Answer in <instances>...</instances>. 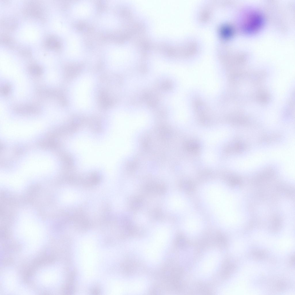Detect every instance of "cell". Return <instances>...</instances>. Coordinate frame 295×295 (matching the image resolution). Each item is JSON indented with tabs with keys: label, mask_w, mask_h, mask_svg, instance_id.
I'll list each match as a JSON object with an SVG mask.
<instances>
[{
	"label": "cell",
	"mask_w": 295,
	"mask_h": 295,
	"mask_svg": "<svg viewBox=\"0 0 295 295\" xmlns=\"http://www.w3.org/2000/svg\"><path fill=\"white\" fill-rule=\"evenodd\" d=\"M30 73L32 75H39L42 72L41 68L39 66L36 65H32L30 66L29 68Z\"/></svg>",
	"instance_id": "obj_4"
},
{
	"label": "cell",
	"mask_w": 295,
	"mask_h": 295,
	"mask_svg": "<svg viewBox=\"0 0 295 295\" xmlns=\"http://www.w3.org/2000/svg\"><path fill=\"white\" fill-rule=\"evenodd\" d=\"M28 7L26 10L28 12V14L34 16H41L42 11L38 5L34 3H31Z\"/></svg>",
	"instance_id": "obj_1"
},
{
	"label": "cell",
	"mask_w": 295,
	"mask_h": 295,
	"mask_svg": "<svg viewBox=\"0 0 295 295\" xmlns=\"http://www.w3.org/2000/svg\"><path fill=\"white\" fill-rule=\"evenodd\" d=\"M11 90V87L9 85H6L1 88V93L4 95H7L10 92Z\"/></svg>",
	"instance_id": "obj_5"
},
{
	"label": "cell",
	"mask_w": 295,
	"mask_h": 295,
	"mask_svg": "<svg viewBox=\"0 0 295 295\" xmlns=\"http://www.w3.org/2000/svg\"><path fill=\"white\" fill-rule=\"evenodd\" d=\"M45 44L48 47L51 49H55L58 47V41L54 37H50L46 40Z\"/></svg>",
	"instance_id": "obj_3"
},
{
	"label": "cell",
	"mask_w": 295,
	"mask_h": 295,
	"mask_svg": "<svg viewBox=\"0 0 295 295\" xmlns=\"http://www.w3.org/2000/svg\"><path fill=\"white\" fill-rule=\"evenodd\" d=\"M16 110L19 112L23 113L28 112H35L39 111V108L34 106H24L17 107Z\"/></svg>",
	"instance_id": "obj_2"
}]
</instances>
